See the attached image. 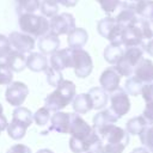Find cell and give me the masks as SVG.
<instances>
[{"label": "cell", "instance_id": "28", "mask_svg": "<svg viewBox=\"0 0 153 153\" xmlns=\"http://www.w3.org/2000/svg\"><path fill=\"white\" fill-rule=\"evenodd\" d=\"M137 16L135 13L134 10L131 8H127V7H122V10L120 11V13L116 16V22L117 24H120L121 26L126 27L129 25H134L137 22Z\"/></svg>", "mask_w": 153, "mask_h": 153}, {"label": "cell", "instance_id": "45", "mask_svg": "<svg viewBox=\"0 0 153 153\" xmlns=\"http://www.w3.org/2000/svg\"><path fill=\"white\" fill-rule=\"evenodd\" d=\"M140 1H141V0H123V1L121 2V6H122V7H127V8L134 10V7L136 6V4L140 2Z\"/></svg>", "mask_w": 153, "mask_h": 153}, {"label": "cell", "instance_id": "17", "mask_svg": "<svg viewBox=\"0 0 153 153\" xmlns=\"http://www.w3.org/2000/svg\"><path fill=\"white\" fill-rule=\"evenodd\" d=\"M133 75L142 84L153 82V62L148 59L142 57L140 62L136 65Z\"/></svg>", "mask_w": 153, "mask_h": 153}, {"label": "cell", "instance_id": "11", "mask_svg": "<svg viewBox=\"0 0 153 153\" xmlns=\"http://www.w3.org/2000/svg\"><path fill=\"white\" fill-rule=\"evenodd\" d=\"M10 44L13 50H17L19 53H31L36 45V41L32 36L26 35L24 32L19 31H13L8 36Z\"/></svg>", "mask_w": 153, "mask_h": 153}, {"label": "cell", "instance_id": "19", "mask_svg": "<svg viewBox=\"0 0 153 153\" xmlns=\"http://www.w3.org/2000/svg\"><path fill=\"white\" fill-rule=\"evenodd\" d=\"M2 63L6 65L12 72L19 73L26 68V56L23 53H19V51L12 49L10 51V54L5 57Z\"/></svg>", "mask_w": 153, "mask_h": 153}, {"label": "cell", "instance_id": "20", "mask_svg": "<svg viewBox=\"0 0 153 153\" xmlns=\"http://www.w3.org/2000/svg\"><path fill=\"white\" fill-rule=\"evenodd\" d=\"M48 57L42 53L31 51L26 56V68L32 72H45L48 69Z\"/></svg>", "mask_w": 153, "mask_h": 153}, {"label": "cell", "instance_id": "24", "mask_svg": "<svg viewBox=\"0 0 153 153\" xmlns=\"http://www.w3.org/2000/svg\"><path fill=\"white\" fill-rule=\"evenodd\" d=\"M126 48L122 44H116V43H110L105 47L104 49V59L110 65H116L120 59L123 56Z\"/></svg>", "mask_w": 153, "mask_h": 153}, {"label": "cell", "instance_id": "41", "mask_svg": "<svg viewBox=\"0 0 153 153\" xmlns=\"http://www.w3.org/2000/svg\"><path fill=\"white\" fill-rule=\"evenodd\" d=\"M126 146L122 143H103L99 153H123Z\"/></svg>", "mask_w": 153, "mask_h": 153}, {"label": "cell", "instance_id": "44", "mask_svg": "<svg viewBox=\"0 0 153 153\" xmlns=\"http://www.w3.org/2000/svg\"><path fill=\"white\" fill-rule=\"evenodd\" d=\"M6 153H32V152L29 146L23 145V143H16V145L11 146Z\"/></svg>", "mask_w": 153, "mask_h": 153}, {"label": "cell", "instance_id": "36", "mask_svg": "<svg viewBox=\"0 0 153 153\" xmlns=\"http://www.w3.org/2000/svg\"><path fill=\"white\" fill-rule=\"evenodd\" d=\"M45 73V76H47V81L50 86L53 87H57L62 81H63V75L61 73V71H57V69H54L53 67H48V69L44 72Z\"/></svg>", "mask_w": 153, "mask_h": 153}, {"label": "cell", "instance_id": "34", "mask_svg": "<svg viewBox=\"0 0 153 153\" xmlns=\"http://www.w3.org/2000/svg\"><path fill=\"white\" fill-rule=\"evenodd\" d=\"M39 11L45 18H53L59 13V4L48 0H42L39 5Z\"/></svg>", "mask_w": 153, "mask_h": 153}, {"label": "cell", "instance_id": "22", "mask_svg": "<svg viewBox=\"0 0 153 153\" xmlns=\"http://www.w3.org/2000/svg\"><path fill=\"white\" fill-rule=\"evenodd\" d=\"M88 41V33L82 27H75L69 35H67L68 48L71 49H82V47Z\"/></svg>", "mask_w": 153, "mask_h": 153}, {"label": "cell", "instance_id": "30", "mask_svg": "<svg viewBox=\"0 0 153 153\" xmlns=\"http://www.w3.org/2000/svg\"><path fill=\"white\" fill-rule=\"evenodd\" d=\"M17 5V11L19 14L23 13H33L39 10L41 0H14Z\"/></svg>", "mask_w": 153, "mask_h": 153}, {"label": "cell", "instance_id": "4", "mask_svg": "<svg viewBox=\"0 0 153 153\" xmlns=\"http://www.w3.org/2000/svg\"><path fill=\"white\" fill-rule=\"evenodd\" d=\"M102 147H103V141L94 129L84 140H78L72 136L69 139V148L73 153H86V152L99 153Z\"/></svg>", "mask_w": 153, "mask_h": 153}, {"label": "cell", "instance_id": "3", "mask_svg": "<svg viewBox=\"0 0 153 153\" xmlns=\"http://www.w3.org/2000/svg\"><path fill=\"white\" fill-rule=\"evenodd\" d=\"M143 48H145V45L126 48L123 56L115 65V68L120 73L121 76H127V78L133 76L136 65L143 57V51H145Z\"/></svg>", "mask_w": 153, "mask_h": 153}, {"label": "cell", "instance_id": "15", "mask_svg": "<svg viewBox=\"0 0 153 153\" xmlns=\"http://www.w3.org/2000/svg\"><path fill=\"white\" fill-rule=\"evenodd\" d=\"M121 42H122V45H123L124 48L145 45V44H143L142 33H141V31H140V29L137 27L136 24L126 26V27L123 29L122 37H121Z\"/></svg>", "mask_w": 153, "mask_h": 153}, {"label": "cell", "instance_id": "21", "mask_svg": "<svg viewBox=\"0 0 153 153\" xmlns=\"http://www.w3.org/2000/svg\"><path fill=\"white\" fill-rule=\"evenodd\" d=\"M117 116L110 110V109H104V110H100L98 114L94 115L93 117V129L96 131L103 129L104 127L106 126H110V124H115L117 122Z\"/></svg>", "mask_w": 153, "mask_h": 153}, {"label": "cell", "instance_id": "37", "mask_svg": "<svg viewBox=\"0 0 153 153\" xmlns=\"http://www.w3.org/2000/svg\"><path fill=\"white\" fill-rule=\"evenodd\" d=\"M140 141L143 147H146L149 152L153 151V126H148L140 135Z\"/></svg>", "mask_w": 153, "mask_h": 153}, {"label": "cell", "instance_id": "16", "mask_svg": "<svg viewBox=\"0 0 153 153\" xmlns=\"http://www.w3.org/2000/svg\"><path fill=\"white\" fill-rule=\"evenodd\" d=\"M71 126V112L56 111L51 115L49 130H55L60 134H68Z\"/></svg>", "mask_w": 153, "mask_h": 153}, {"label": "cell", "instance_id": "6", "mask_svg": "<svg viewBox=\"0 0 153 153\" xmlns=\"http://www.w3.org/2000/svg\"><path fill=\"white\" fill-rule=\"evenodd\" d=\"M73 69L78 78H87L93 69L91 55L84 49H73Z\"/></svg>", "mask_w": 153, "mask_h": 153}, {"label": "cell", "instance_id": "18", "mask_svg": "<svg viewBox=\"0 0 153 153\" xmlns=\"http://www.w3.org/2000/svg\"><path fill=\"white\" fill-rule=\"evenodd\" d=\"M37 45H38L39 53H42L44 55H53L60 48V38H59V36H56L51 32H48L47 35L38 38Z\"/></svg>", "mask_w": 153, "mask_h": 153}, {"label": "cell", "instance_id": "42", "mask_svg": "<svg viewBox=\"0 0 153 153\" xmlns=\"http://www.w3.org/2000/svg\"><path fill=\"white\" fill-rule=\"evenodd\" d=\"M141 96L145 99L146 103H152L153 102V82L149 84H143L142 90H141Z\"/></svg>", "mask_w": 153, "mask_h": 153}, {"label": "cell", "instance_id": "26", "mask_svg": "<svg viewBox=\"0 0 153 153\" xmlns=\"http://www.w3.org/2000/svg\"><path fill=\"white\" fill-rule=\"evenodd\" d=\"M11 121L18 122V123L24 124L29 128L33 122V114L30 111V109H27L25 106H18L13 110Z\"/></svg>", "mask_w": 153, "mask_h": 153}, {"label": "cell", "instance_id": "7", "mask_svg": "<svg viewBox=\"0 0 153 153\" xmlns=\"http://www.w3.org/2000/svg\"><path fill=\"white\" fill-rule=\"evenodd\" d=\"M96 133L99 135L103 143H122L126 147L129 143V134L126 131V129L116 124L106 126Z\"/></svg>", "mask_w": 153, "mask_h": 153}, {"label": "cell", "instance_id": "46", "mask_svg": "<svg viewBox=\"0 0 153 153\" xmlns=\"http://www.w3.org/2000/svg\"><path fill=\"white\" fill-rule=\"evenodd\" d=\"M145 51L151 56V57H153V39H149L146 44H145Z\"/></svg>", "mask_w": 153, "mask_h": 153}, {"label": "cell", "instance_id": "52", "mask_svg": "<svg viewBox=\"0 0 153 153\" xmlns=\"http://www.w3.org/2000/svg\"><path fill=\"white\" fill-rule=\"evenodd\" d=\"M86 153H94V152H86Z\"/></svg>", "mask_w": 153, "mask_h": 153}, {"label": "cell", "instance_id": "23", "mask_svg": "<svg viewBox=\"0 0 153 153\" xmlns=\"http://www.w3.org/2000/svg\"><path fill=\"white\" fill-rule=\"evenodd\" d=\"M92 103V108L96 110H102L109 102V94L102 87H92L87 92Z\"/></svg>", "mask_w": 153, "mask_h": 153}, {"label": "cell", "instance_id": "13", "mask_svg": "<svg viewBox=\"0 0 153 153\" xmlns=\"http://www.w3.org/2000/svg\"><path fill=\"white\" fill-rule=\"evenodd\" d=\"M50 67L57 71H63L66 68H73V49L63 48L50 55Z\"/></svg>", "mask_w": 153, "mask_h": 153}, {"label": "cell", "instance_id": "14", "mask_svg": "<svg viewBox=\"0 0 153 153\" xmlns=\"http://www.w3.org/2000/svg\"><path fill=\"white\" fill-rule=\"evenodd\" d=\"M120 81H121V75L116 71L115 66L109 67L105 71H103V73L99 76L100 87L108 93H112L116 90H118L120 88Z\"/></svg>", "mask_w": 153, "mask_h": 153}, {"label": "cell", "instance_id": "54", "mask_svg": "<svg viewBox=\"0 0 153 153\" xmlns=\"http://www.w3.org/2000/svg\"><path fill=\"white\" fill-rule=\"evenodd\" d=\"M0 134H1V130H0Z\"/></svg>", "mask_w": 153, "mask_h": 153}, {"label": "cell", "instance_id": "25", "mask_svg": "<svg viewBox=\"0 0 153 153\" xmlns=\"http://www.w3.org/2000/svg\"><path fill=\"white\" fill-rule=\"evenodd\" d=\"M72 108L74 110L75 114L79 115H84L86 112H88L90 110H92V103L90 99L88 93H80L76 94L72 102Z\"/></svg>", "mask_w": 153, "mask_h": 153}, {"label": "cell", "instance_id": "8", "mask_svg": "<svg viewBox=\"0 0 153 153\" xmlns=\"http://www.w3.org/2000/svg\"><path fill=\"white\" fill-rule=\"evenodd\" d=\"M49 24H50V32L56 36L69 35L76 27L73 14L67 13V12L54 16L50 19Z\"/></svg>", "mask_w": 153, "mask_h": 153}, {"label": "cell", "instance_id": "35", "mask_svg": "<svg viewBox=\"0 0 153 153\" xmlns=\"http://www.w3.org/2000/svg\"><path fill=\"white\" fill-rule=\"evenodd\" d=\"M51 111L45 108V106H42L39 108L35 114H33V122L39 126V127H43V126H47L49 122H50V118H51Z\"/></svg>", "mask_w": 153, "mask_h": 153}, {"label": "cell", "instance_id": "33", "mask_svg": "<svg viewBox=\"0 0 153 153\" xmlns=\"http://www.w3.org/2000/svg\"><path fill=\"white\" fill-rule=\"evenodd\" d=\"M135 24L140 29L143 39H153V19L137 18V22Z\"/></svg>", "mask_w": 153, "mask_h": 153}, {"label": "cell", "instance_id": "51", "mask_svg": "<svg viewBox=\"0 0 153 153\" xmlns=\"http://www.w3.org/2000/svg\"><path fill=\"white\" fill-rule=\"evenodd\" d=\"M48 1H53V2H57V4H60V0H48Z\"/></svg>", "mask_w": 153, "mask_h": 153}, {"label": "cell", "instance_id": "47", "mask_svg": "<svg viewBox=\"0 0 153 153\" xmlns=\"http://www.w3.org/2000/svg\"><path fill=\"white\" fill-rule=\"evenodd\" d=\"M79 0H60V4L65 7H74L78 4Z\"/></svg>", "mask_w": 153, "mask_h": 153}, {"label": "cell", "instance_id": "31", "mask_svg": "<svg viewBox=\"0 0 153 153\" xmlns=\"http://www.w3.org/2000/svg\"><path fill=\"white\" fill-rule=\"evenodd\" d=\"M7 130V134L8 136L12 139V140H20L25 136L26 134V130H27V127L24 126V124H20L18 122H13L11 121L6 128Z\"/></svg>", "mask_w": 153, "mask_h": 153}, {"label": "cell", "instance_id": "5", "mask_svg": "<svg viewBox=\"0 0 153 153\" xmlns=\"http://www.w3.org/2000/svg\"><path fill=\"white\" fill-rule=\"evenodd\" d=\"M123 26L117 24L116 19L112 17H105L100 19L97 24V31L98 33L110 41V43H116V44H122L121 37L123 32Z\"/></svg>", "mask_w": 153, "mask_h": 153}, {"label": "cell", "instance_id": "43", "mask_svg": "<svg viewBox=\"0 0 153 153\" xmlns=\"http://www.w3.org/2000/svg\"><path fill=\"white\" fill-rule=\"evenodd\" d=\"M142 117L146 120L148 126H153V102L152 103H146V106L142 112Z\"/></svg>", "mask_w": 153, "mask_h": 153}, {"label": "cell", "instance_id": "53", "mask_svg": "<svg viewBox=\"0 0 153 153\" xmlns=\"http://www.w3.org/2000/svg\"><path fill=\"white\" fill-rule=\"evenodd\" d=\"M151 153H153V151H151Z\"/></svg>", "mask_w": 153, "mask_h": 153}, {"label": "cell", "instance_id": "9", "mask_svg": "<svg viewBox=\"0 0 153 153\" xmlns=\"http://www.w3.org/2000/svg\"><path fill=\"white\" fill-rule=\"evenodd\" d=\"M27 96H29V87L26 86V84L22 81H12L7 86L5 92L6 102L14 108L22 106Z\"/></svg>", "mask_w": 153, "mask_h": 153}, {"label": "cell", "instance_id": "39", "mask_svg": "<svg viewBox=\"0 0 153 153\" xmlns=\"http://www.w3.org/2000/svg\"><path fill=\"white\" fill-rule=\"evenodd\" d=\"M11 50H12V47L10 44L8 37L0 33V63H2V61L10 54Z\"/></svg>", "mask_w": 153, "mask_h": 153}, {"label": "cell", "instance_id": "40", "mask_svg": "<svg viewBox=\"0 0 153 153\" xmlns=\"http://www.w3.org/2000/svg\"><path fill=\"white\" fill-rule=\"evenodd\" d=\"M96 1L99 2L102 10L108 14L115 12V10L121 5V0H96Z\"/></svg>", "mask_w": 153, "mask_h": 153}, {"label": "cell", "instance_id": "12", "mask_svg": "<svg viewBox=\"0 0 153 153\" xmlns=\"http://www.w3.org/2000/svg\"><path fill=\"white\" fill-rule=\"evenodd\" d=\"M92 131H93V127H91L79 114L71 112V126L68 134H71L72 137H75L78 140H84Z\"/></svg>", "mask_w": 153, "mask_h": 153}, {"label": "cell", "instance_id": "50", "mask_svg": "<svg viewBox=\"0 0 153 153\" xmlns=\"http://www.w3.org/2000/svg\"><path fill=\"white\" fill-rule=\"evenodd\" d=\"M2 112H4V106H2V104L0 103V115H2Z\"/></svg>", "mask_w": 153, "mask_h": 153}, {"label": "cell", "instance_id": "2", "mask_svg": "<svg viewBox=\"0 0 153 153\" xmlns=\"http://www.w3.org/2000/svg\"><path fill=\"white\" fill-rule=\"evenodd\" d=\"M18 25L22 32L32 36L33 38H39L48 32H50V24L44 16H37L33 13L19 14Z\"/></svg>", "mask_w": 153, "mask_h": 153}, {"label": "cell", "instance_id": "48", "mask_svg": "<svg viewBox=\"0 0 153 153\" xmlns=\"http://www.w3.org/2000/svg\"><path fill=\"white\" fill-rule=\"evenodd\" d=\"M130 153H151L146 147H136V148H134Z\"/></svg>", "mask_w": 153, "mask_h": 153}, {"label": "cell", "instance_id": "1", "mask_svg": "<svg viewBox=\"0 0 153 153\" xmlns=\"http://www.w3.org/2000/svg\"><path fill=\"white\" fill-rule=\"evenodd\" d=\"M76 96L75 84L71 80H65L44 99V106L50 111H61L67 105H69L74 97Z\"/></svg>", "mask_w": 153, "mask_h": 153}, {"label": "cell", "instance_id": "38", "mask_svg": "<svg viewBox=\"0 0 153 153\" xmlns=\"http://www.w3.org/2000/svg\"><path fill=\"white\" fill-rule=\"evenodd\" d=\"M13 80V72L4 63H0V85H10Z\"/></svg>", "mask_w": 153, "mask_h": 153}, {"label": "cell", "instance_id": "10", "mask_svg": "<svg viewBox=\"0 0 153 153\" xmlns=\"http://www.w3.org/2000/svg\"><path fill=\"white\" fill-rule=\"evenodd\" d=\"M110 110L117 116V118L123 117L130 110L129 96L123 88H118L110 96Z\"/></svg>", "mask_w": 153, "mask_h": 153}, {"label": "cell", "instance_id": "32", "mask_svg": "<svg viewBox=\"0 0 153 153\" xmlns=\"http://www.w3.org/2000/svg\"><path fill=\"white\" fill-rule=\"evenodd\" d=\"M142 86H143V84H142L140 80H137V79L133 75V76H129V78L126 80V82H124V91L127 92L128 96H134V97H136V96L141 94Z\"/></svg>", "mask_w": 153, "mask_h": 153}, {"label": "cell", "instance_id": "49", "mask_svg": "<svg viewBox=\"0 0 153 153\" xmlns=\"http://www.w3.org/2000/svg\"><path fill=\"white\" fill-rule=\"evenodd\" d=\"M36 153H54L51 149H48V148H42V149H39V151H37Z\"/></svg>", "mask_w": 153, "mask_h": 153}, {"label": "cell", "instance_id": "27", "mask_svg": "<svg viewBox=\"0 0 153 153\" xmlns=\"http://www.w3.org/2000/svg\"><path fill=\"white\" fill-rule=\"evenodd\" d=\"M147 127H148V123L142 117V115L141 116H135V117L127 121L126 131L130 135H140Z\"/></svg>", "mask_w": 153, "mask_h": 153}, {"label": "cell", "instance_id": "29", "mask_svg": "<svg viewBox=\"0 0 153 153\" xmlns=\"http://www.w3.org/2000/svg\"><path fill=\"white\" fill-rule=\"evenodd\" d=\"M134 11L139 18L153 19V0H141L136 4Z\"/></svg>", "mask_w": 153, "mask_h": 153}]
</instances>
